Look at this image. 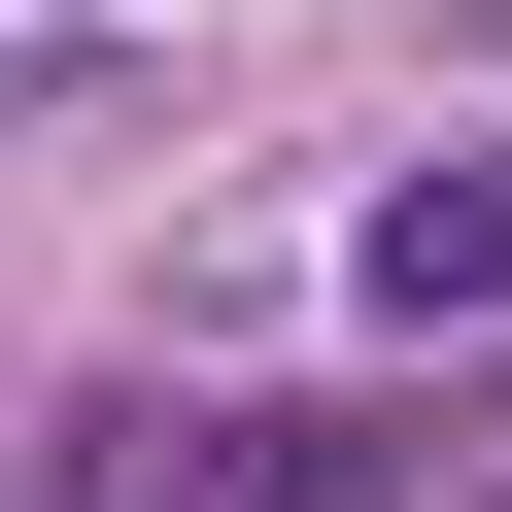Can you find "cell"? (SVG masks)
<instances>
[{"mask_svg":"<svg viewBox=\"0 0 512 512\" xmlns=\"http://www.w3.org/2000/svg\"><path fill=\"white\" fill-rule=\"evenodd\" d=\"M342 308H410V342H478V308H512V137H444V171L342 239Z\"/></svg>","mask_w":512,"mask_h":512,"instance_id":"obj_1","label":"cell"}]
</instances>
